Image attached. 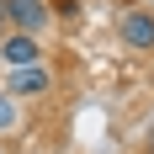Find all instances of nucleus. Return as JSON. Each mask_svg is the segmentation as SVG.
Wrapping results in <instances>:
<instances>
[{"label": "nucleus", "mask_w": 154, "mask_h": 154, "mask_svg": "<svg viewBox=\"0 0 154 154\" xmlns=\"http://www.w3.org/2000/svg\"><path fill=\"white\" fill-rule=\"evenodd\" d=\"M11 32V16H5V0H0V37Z\"/></svg>", "instance_id": "0eeeda50"}, {"label": "nucleus", "mask_w": 154, "mask_h": 154, "mask_svg": "<svg viewBox=\"0 0 154 154\" xmlns=\"http://www.w3.org/2000/svg\"><path fill=\"white\" fill-rule=\"evenodd\" d=\"M53 5V21H80V0H48Z\"/></svg>", "instance_id": "423d86ee"}, {"label": "nucleus", "mask_w": 154, "mask_h": 154, "mask_svg": "<svg viewBox=\"0 0 154 154\" xmlns=\"http://www.w3.org/2000/svg\"><path fill=\"white\" fill-rule=\"evenodd\" d=\"M11 96H27V101H37V96L53 91V75H48L43 64H27V69H11V85H5Z\"/></svg>", "instance_id": "20e7f679"}, {"label": "nucleus", "mask_w": 154, "mask_h": 154, "mask_svg": "<svg viewBox=\"0 0 154 154\" xmlns=\"http://www.w3.org/2000/svg\"><path fill=\"white\" fill-rule=\"evenodd\" d=\"M16 128V101H11V91L0 85V133H11Z\"/></svg>", "instance_id": "39448f33"}, {"label": "nucleus", "mask_w": 154, "mask_h": 154, "mask_svg": "<svg viewBox=\"0 0 154 154\" xmlns=\"http://www.w3.org/2000/svg\"><path fill=\"white\" fill-rule=\"evenodd\" d=\"M117 37H122V48H133V53H154V11L149 5H128V11L117 16Z\"/></svg>", "instance_id": "f257e3e1"}, {"label": "nucleus", "mask_w": 154, "mask_h": 154, "mask_svg": "<svg viewBox=\"0 0 154 154\" xmlns=\"http://www.w3.org/2000/svg\"><path fill=\"white\" fill-rule=\"evenodd\" d=\"M0 64H5V69H27V64H43V37H27V32H5V37H0Z\"/></svg>", "instance_id": "7ed1b4c3"}, {"label": "nucleus", "mask_w": 154, "mask_h": 154, "mask_svg": "<svg viewBox=\"0 0 154 154\" xmlns=\"http://www.w3.org/2000/svg\"><path fill=\"white\" fill-rule=\"evenodd\" d=\"M5 16H11V32H27V37H43L53 27V5L48 0H5Z\"/></svg>", "instance_id": "f03ea898"}]
</instances>
